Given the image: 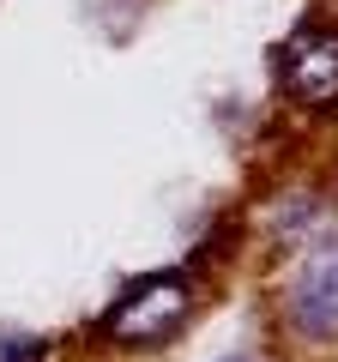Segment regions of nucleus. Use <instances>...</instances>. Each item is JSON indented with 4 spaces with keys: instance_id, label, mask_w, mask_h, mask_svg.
<instances>
[{
    "instance_id": "f257e3e1",
    "label": "nucleus",
    "mask_w": 338,
    "mask_h": 362,
    "mask_svg": "<svg viewBox=\"0 0 338 362\" xmlns=\"http://www.w3.org/2000/svg\"><path fill=\"white\" fill-rule=\"evenodd\" d=\"M187 308H194V284H187V272H145L97 314V332L109 344H127V350H151L163 338L182 332Z\"/></svg>"
},
{
    "instance_id": "f03ea898",
    "label": "nucleus",
    "mask_w": 338,
    "mask_h": 362,
    "mask_svg": "<svg viewBox=\"0 0 338 362\" xmlns=\"http://www.w3.org/2000/svg\"><path fill=\"white\" fill-rule=\"evenodd\" d=\"M278 90H284L296 109L320 115L338 103V30H296V37L278 49Z\"/></svg>"
},
{
    "instance_id": "7ed1b4c3",
    "label": "nucleus",
    "mask_w": 338,
    "mask_h": 362,
    "mask_svg": "<svg viewBox=\"0 0 338 362\" xmlns=\"http://www.w3.org/2000/svg\"><path fill=\"white\" fill-rule=\"evenodd\" d=\"M284 314L302 338H338V254L302 259V272L284 290Z\"/></svg>"
},
{
    "instance_id": "20e7f679",
    "label": "nucleus",
    "mask_w": 338,
    "mask_h": 362,
    "mask_svg": "<svg viewBox=\"0 0 338 362\" xmlns=\"http://www.w3.org/2000/svg\"><path fill=\"white\" fill-rule=\"evenodd\" d=\"M49 356V338L37 332H0V362H42Z\"/></svg>"
}]
</instances>
